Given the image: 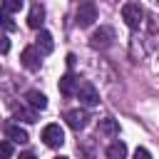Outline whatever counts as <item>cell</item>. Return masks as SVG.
<instances>
[{
    "instance_id": "6da1fadb",
    "label": "cell",
    "mask_w": 159,
    "mask_h": 159,
    "mask_svg": "<svg viewBox=\"0 0 159 159\" xmlns=\"http://www.w3.org/2000/svg\"><path fill=\"white\" fill-rule=\"evenodd\" d=\"M144 7L139 5V2H124L122 5V20H124V25L129 27V30H139L142 27V22H144Z\"/></svg>"
},
{
    "instance_id": "7a4b0ae2",
    "label": "cell",
    "mask_w": 159,
    "mask_h": 159,
    "mask_svg": "<svg viewBox=\"0 0 159 159\" xmlns=\"http://www.w3.org/2000/svg\"><path fill=\"white\" fill-rule=\"evenodd\" d=\"M114 40H117V35H114V30L107 27V25H102L99 30H94V32L89 35V45H92L94 50H107V47L114 45Z\"/></svg>"
},
{
    "instance_id": "3957f363",
    "label": "cell",
    "mask_w": 159,
    "mask_h": 159,
    "mask_svg": "<svg viewBox=\"0 0 159 159\" xmlns=\"http://www.w3.org/2000/svg\"><path fill=\"white\" fill-rule=\"evenodd\" d=\"M94 20H97V5H94L92 0L80 2L77 12H75V22H77V27H89Z\"/></svg>"
},
{
    "instance_id": "277c9868",
    "label": "cell",
    "mask_w": 159,
    "mask_h": 159,
    "mask_svg": "<svg viewBox=\"0 0 159 159\" xmlns=\"http://www.w3.org/2000/svg\"><path fill=\"white\" fill-rule=\"evenodd\" d=\"M77 99H80V104H84V107H94V104H99V92H97V87H94L92 82H80Z\"/></svg>"
},
{
    "instance_id": "5b68a950",
    "label": "cell",
    "mask_w": 159,
    "mask_h": 159,
    "mask_svg": "<svg viewBox=\"0 0 159 159\" xmlns=\"http://www.w3.org/2000/svg\"><path fill=\"white\" fill-rule=\"evenodd\" d=\"M65 122H67V127L70 129H75V132H80V129H84L87 127V122H89V114H87V109H67L65 112Z\"/></svg>"
},
{
    "instance_id": "8992f818",
    "label": "cell",
    "mask_w": 159,
    "mask_h": 159,
    "mask_svg": "<svg viewBox=\"0 0 159 159\" xmlns=\"http://www.w3.org/2000/svg\"><path fill=\"white\" fill-rule=\"evenodd\" d=\"M42 142H45L47 147H52V149L62 147V144H65V132H62V127H60V124H47V127L42 129Z\"/></svg>"
},
{
    "instance_id": "52a82bcc",
    "label": "cell",
    "mask_w": 159,
    "mask_h": 159,
    "mask_svg": "<svg viewBox=\"0 0 159 159\" xmlns=\"http://www.w3.org/2000/svg\"><path fill=\"white\" fill-rule=\"evenodd\" d=\"M40 57H42V52H40L35 45H30V47H25V50L20 52V62H22V67L30 70V72L40 70Z\"/></svg>"
},
{
    "instance_id": "ba28073f",
    "label": "cell",
    "mask_w": 159,
    "mask_h": 159,
    "mask_svg": "<svg viewBox=\"0 0 159 159\" xmlns=\"http://www.w3.org/2000/svg\"><path fill=\"white\" fill-rule=\"evenodd\" d=\"M60 94H65V97H72V94H77V89H80V77H75L72 72H67V75H62L60 77Z\"/></svg>"
},
{
    "instance_id": "9c48e42d",
    "label": "cell",
    "mask_w": 159,
    "mask_h": 159,
    "mask_svg": "<svg viewBox=\"0 0 159 159\" xmlns=\"http://www.w3.org/2000/svg\"><path fill=\"white\" fill-rule=\"evenodd\" d=\"M97 134H99V137H107V139H114V137L119 134V122L112 119V117L99 119V124H97Z\"/></svg>"
},
{
    "instance_id": "30bf717a",
    "label": "cell",
    "mask_w": 159,
    "mask_h": 159,
    "mask_svg": "<svg viewBox=\"0 0 159 159\" xmlns=\"http://www.w3.org/2000/svg\"><path fill=\"white\" fill-rule=\"evenodd\" d=\"M42 22H45V7H42L40 2H35V5L30 7V12H27V25H30L32 30H40Z\"/></svg>"
},
{
    "instance_id": "8fae6325",
    "label": "cell",
    "mask_w": 159,
    "mask_h": 159,
    "mask_svg": "<svg viewBox=\"0 0 159 159\" xmlns=\"http://www.w3.org/2000/svg\"><path fill=\"white\" fill-rule=\"evenodd\" d=\"M35 47H37L42 55H50V52L55 50V40H52V35H50L47 30H40L37 37H35Z\"/></svg>"
},
{
    "instance_id": "7c38bea8",
    "label": "cell",
    "mask_w": 159,
    "mask_h": 159,
    "mask_svg": "<svg viewBox=\"0 0 159 159\" xmlns=\"http://www.w3.org/2000/svg\"><path fill=\"white\" fill-rule=\"evenodd\" d=\"M5 137H7L10 142H15V144H27V142H30L27 132H25L20 124H7V127H5Z\"/></svg>"
},
{
    "instance_id": "4fadbf2b",
    "label": "cell",
    "mask_w": 159,
    "mask_h": 159,
    "mask_svg": "<svg viewBox=\"0 0 159 159\" xmlns=\"http://www.w3.org/2000/svg\"><path fill=\"white\" fill-rule=\"evenodd\" d=\"M25 99H27V104H30L32 109H37V112H42V109L47 107V97H45L40 89H27V92H25Z\"/></svg>"
},
{
    "instance_id": "5bb4252c",
    "label": "cell",
    "mask_w": 159,
    "mask_h": 159,
    "mask_svg": "<svg viewBox=\"0 0 159 159\" xmlns=\"http://www.w3.org/2000/svg\"><path fill=\"white\" fill-rule=\"evenodd\" d=\"M107 159H127V144L124 142H112L107 147Z\"/></svg>"
},
{
    "instance_id": "9a60e30c",
    "label": "cell",
    "mask_w": 159,
    "mask_h": 159,
    "mask_svg": "<svg viewBox=\"0 0 159 159\" xmlns=\"http://www.w3.org/2000/svg\"><path fill=\"white\" fill-rule=\"evenodd\" d=\"M15 119H17V122H27V124H35V122H37V109L17 107V109H15Z\"/></svg>"
},
{
    "instance_id": "2e32d148",
    "label": "cell",
    "mask_w": 159,
    "mask_h": 159,
    "mask_svg": "<svg viewBox=\"0 0 159 159\" xmlns=\"http://www.w3.org/2000/svg\"><path fill=\"white\" fill-rule=\"evenodd\" d=\"M22 7V0H2V12H17Z\"/></svg>"
},
{
    "instance_id": "e0dca14e",
    "label": "cell",
    "mask_w": 159,
    "mask_h": 159,
    "mask_svg": "<svg viewBox=\"0 0 159 159\" xmlns=\"http://www.w3.org/2000/svg\"><path fill=\"white\" fill-rule=\"evenodd\" d=\"M77 149H80V159H94V149L89 144H77Z\"/></svg>"
},
{
    "instance_id": "ac0fdd59",
    "label": "cell",
    "mask_w": 159,
    "mask_h": 159,
    "mask_svg": "<svg viewBox=\"0 0 159 159\" xmlns=\"http://www.w3.org/2000/svg\"><path fill=\"white\" fill-rule=\"evenodd\" d=\"M2 25H5V30H7V32H12V30H15V22H12L10 12H2Z\"/></svg>"
},
{
    "instance_id": "d6986e66",
    "label": "cell",
    "mask_w": 159,
    "mask_h": 159,
    "mask_svg": "<svg viewBox=\"0 0 159 159\" xmlns=\"http://www.w3.org/2000/svg\"><path fill=\"white\" fill-rule=\"evenodd\" d=\"M2 157H5V159H10V157H12V142H10V139H5V142H2Z\"/></svg>"
},
{
    "instance_id": "ffe728a7",
    "label": "cell",
    "mask_w": 159,
    "mask_h": 159,
    "mask_svg": "<svg viewBox=\"0 0 159 159\" xmlns=\"http://www.w3.org/2000/svg\"><path fill=\"white\" fill-rule=\"evenodd\" d=\"M134 159H152V154H149L144 147H137V152H134Z\"/></svg>"
},
{
    "instance_id": "44dd1931",
    "label": "cell",
    "mask_w": 159,
    "mask_h": 159,
    "mask_svg": "<svg viewBox=\"0 0 159 159\" xmlns=\"http://www.w3.org/2000/svg\"><path fill=\"white\" fill-rule=\"evenodd\" d=\"M0 50H2V55H7V50H10V40L7 37H2V47Z\"/></svg>"
},
{
    "instance_id": "7402d4cb",
    "label": "cell",
    "mask_w": 159,
    "mask_h": 159,
    "mask_svg": "<svg viewBox=\"0 0 159 159\" xmlns=\"http://www.w3.org/2000/svg\"><path fill=\"white\" fill-rule=\"evenodd\" d=\"M17 159H37L32 152H22V154H17Z\"/></svg>"
},
{
    "instance_id": "603a6c76",
    "label": "cell",
    "mask_w": 159,
    "mask_h": 159,
    "mask_svg": "<svg viewBox=\"0 0 159 159\" xmlns=\"http://www.w3.org/2000/svg\"><path fill=\"white\" fill-rule=\"evenodd\" d=\"M55 159H70V157H55Z\"/></svg>"
},
{
    "instance_id": "cb8c5ba5",
    "label": "cell",
    "mask_w": 159,
    "mask_h": 159,
    "mask_svg": "<svg viewBox=\"0 0 159 159\" xmlns=\"http://www.w3.org/2000/svg\"><path fill=\"white\" fill-rule=\"evenodd\" d=\"M152 2H154V5H157V7H159V0H152Z\"/></svg>"
},
{
    "instance_id": "d4e9b609",
    "label": "cell",
    "mask_w": 159,
    "mask_h": 159,
    "mask_svg": "<svg viewBox=\"0 0 159 159\" xmlns=\"http://www.w3.org/2000/svg\"><path fill=\"white\" fill-rule=\"evenodd\" d=\"M157 57H159V52H157Z\"/></svg>"
}]
</instances>
